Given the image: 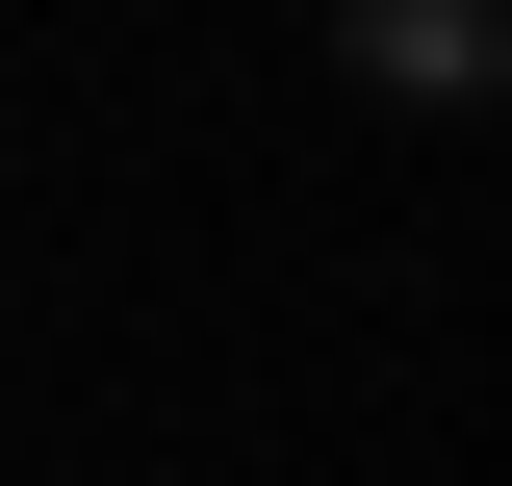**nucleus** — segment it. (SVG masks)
I'll use <instances>...</instances> for the list:
<instances>
[{"label": "nucleus", "mask_w": 512, "mask_h": 486, "mask_svg": "<svg viewBox=\"0 0 512 486\" xmlns=\"http://www.w3.org/2000/svg\"><path fill=\"white\" fill-rule=\"evenodd\" d=\"M359 103H512V0H333Z\"/></svg>", "instance_id": "obj_1"}]
</instances>
